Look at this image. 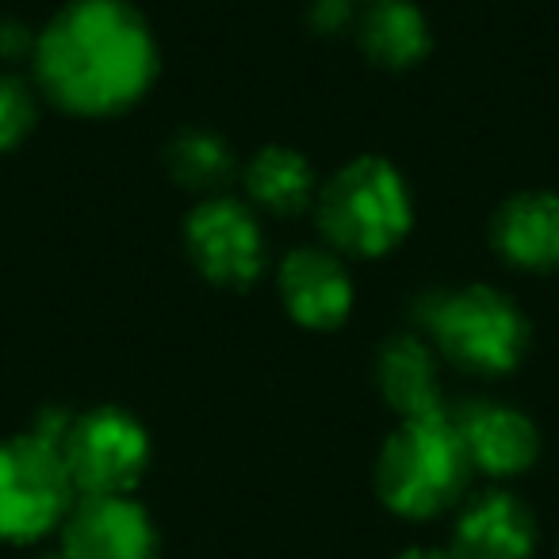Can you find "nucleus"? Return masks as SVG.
I'll list each match as a JSON object with an SVG mask.
<instances>
[{"label":"nucleus","instance_id":"f03ea898","mask_svg":"<svg viewBox=\"0 0 559 559\" xmlns=\"http://www.w3.org/2000/svg\"><path fill=\"white\" fill-rule=\"evenodd\" d=\"M467 475L472 460L464 452L456 421L441 406L433 414L403 418V426L388 437L376 464V490L391 513L426 521L464 495Z\"/></svg>","mask_w":559,"mask_h":559},{"label":"nucleus","instance_id":"0eeeda50","mask_svg":"<svg viewBox=\"0 0 559 559\" xmlns=\"http://www.w3.org/2000/svg\"><path fill=\"white\" fill-rule=\"evenodd\" d=\"M192 264L223 288H246L264 272V238L257 218L234 200H207L185 223Z\"/></svg>","mask_w":559,"mask_h":559},{"label":"nucleus","instance_id":"a211bd4d","mask_svg":"<svg viewBox=\"0 0 559 559\" xmlns=\"http://www.w3.org/2000/svg\"><path fill=\"white\" fill-rule=\"evenodd\" d=\"M27 55L35 58V35L20 20H0V62H20Z\"/></svg>","mask_w":559,"mask_h":559},{"label":"nucleus","instance_id":"f8f14e48","mask_svg":"<svg viewBox=\"0 0 559 559\" xmlns=\"http://www.w3.org/2000/svg\"><path fill=\"white\" fill-rule=\"evenodd\" d=\"M495 246L518 269H559V195L525 192L495 215Z\"/></svg>","mask_w":559,"mask_h":559},{"label":"nucleus","instance_id":"ddd939ff","mask_svg":"<svg viewBox=\"0 0 559 559\" xmlns=\"http://www.w3.org/2000/svg\"><path fill=\"white\" fill-rule=\"evenodd\" d=\"M376 383L403 418L441 411L433 357L418 337H395V342L383 345L380 360H376Z\"/></svg>","mask_w":559,"mask_h":559},{"label":"nucleus","instance_id":"7ed1b4c3","mask_svg":"<svg viewBox=\"0 0 559 559\" xmlns=\"http://www.w3.org/2000/svg\"><path fill=\"white\" fill-rule=\"evenodd\" d=\"M319 226L345 253L380 257L411 230V192L383 157H357L322 188Z\"/></svg>","mask_w":559,"mask_h":559},{"label":"nucleus","instance_id":"6e6552de","mask_svg":"<svg viewBox=\"0 0 559 559\" xmlns=\"http://www.w3.org/2000/svg\"><path fill=\"white\" fill-rule=\"evenodd\" d=\"M66 559H154L157 528L150 513L127 495L81 498L66 513Z\"/></svg>","mask_w":559,"mask_h":559},{"label":"nucleus","instance_id":"2eb2a0df","mask_svg":"<svg viewBox=\"0 0 559 559\" xmlns=\"http://www.w3.org/2000/svg\"><path fill=\"white\" fill-rule=\"evenodd\" d=\"M246 188L272 215H299L314 200V169L304 154L284 146H264L249 162Z\"/></svg>","mask_w":559,"mask_h":559},{"label":"nucleus","instance_id":"aec40b11","mask_svg":"<svg viewBox=\"0 0 559 559\" xmlns=\"http://www.w3.org/2000/svg\"><path fill=\"white\" fill-rule=\"evenodd\" d=\"M399 559H452L449 551H441V548H411V551H403Z\"/></svg>","mask_w":559,"mask_h":559},{"label":"nucleus","instance_id":"dca6fc26","mask_svg":"<svg viewBox=\"0 0 559 559\" xmlns=\"http://www.w3.org/2000/svg\"><path fill=\"white\" fill-rule=\"evenodd\" d=\"M165 169L177 185L192 192H211L226 185L234 173V154L218 134L211 131H180L165 150Z\"/></svg>","mask_w":559,"mask_h":559},{"label":"nucleus","instance_id":"412c9836","mask_svg":"<svg viewBox=\"0 0 559 559\" xmlns=\"http://www.w3.org/2000/svg\"><path fill=\"white\" fill-rule=\"evenodd\" d=\"M47 559H66V556H47Z\"/></svg>","mask_w":559,"mask_h":559},{"label":"nucleus","instance_id":"9d476101","mask_svg":"<svg viewBox=\"0 0 559 559\" xmlns=\"http://www.w3.org/2000/svg\"><path fill=\"white\" fill-rule=\"evenodd\" d=\"M452 421H456L472 467L487 475H518L533 467L536 452H540L536 426L510 406L467 403L460 414H452Z\"/></svg>","mask_w":559,"mask_h":559},{"label":"nucleus","instance_id":"423d86ee","mask_svg":"<svg viewBox=\"0 0 559 559\" xmlns=\"http://www.w3.org/2000/svg\"><path fill=\"white\" fill-rule=\"evenodd\" d=\"M58 452L66 460L73 490L85 498L127 495L150 464V437L127 411L100 406L70 421Z\"/></svg>","mask_w":559,"mask_h":559},{"label":"nucleus","instance_id":"39448f33","mask_svg":"<svg viewBox=\"0 0 559 559\" xmlns=\"http://www.w3.org/2000/svg\"><path fill=\"white\" fill-rule=\"evenodd\" d=\"M73 483L58 444L35 433L0 441V540L32 544L62 525Z\"/></svg>","mask_w":559,"mask_h":559},{"label":"nucleus","instance_id":"20e7f679","mask_svg":"<svg viewBox=\"0 0 559 559\" xmlns=\"http://www.w3.org/2000/svg\"><path fill=\"white\" fill-rule=\"evenodd\" d=\"M421 322L441 345V353L452 365L467 368L479 376H502L513 372L518 360L525 357L528 345V322L502 292L495 288H460L441 292L426 299Z\"/></svg>","mask_w":559,"mask_h":559},{"label":"nucleus","instance_id":"1a4fd4ad","mask_svg":"<svg viewBox=\"0 0 559 559\" xmlns=\"http://www.w3.org/2000/svg\"><path fill=\"white\" fill-rule=\"evenodd\" d=\"M280 296L288 314L307 330H334L349 319L353 284L342 261L322 249H296L280 264Z\"/></svg>","mask_w":559,"mask_h":559},{"label":"nucleus","instance_id":"4468645a","mask_svg":"<svg viewBox=\"0 0 559 559\" xmlns=\"http://www.w3.org/2000/svg\"><path fill=\"white\" fill-rule=\"evenodd\" d=\"M360 47L376 66L406 70L429 55V24L406 0H372L360 20Z\"/></svg>","mask_w":559,"mask_h":559},{"label":"nucleus","instance_id":"f3484780","mask_svg":"<svg viewBox=\"0 0 559 559\" xmlns=\"http://www.w3.org/2000/svg\"><path fill=\"white\" fill-rule=\"evenodd\" d=\"M35 119H39V111H35L32 88L20 78H0V154L20 146L32 134Z\"/></svg>","mask_w":559,"mask_h":559},{"label":"nucleus","instance_id":"6ab92c4d","mask_svg":"<svg viewBox=\"0 0 559 559\" xmlns=\"http://www.w3.org/2000/svg\"><path fill=\"white\" fill-rule=\"evenodd\" d=\"M311 24L319 32H342L353 24V0H314Z\"/></svg>","mask_w":559,"mask_h":559},{"label":"nucleus","instance_id":"9b49d317","mask_svg":"<svg viewBox=\"0 0 559 559\" xmlns=\"http://www.w3.org/2000/svg\"><path fill=\"white\" fill-rule=\"evenodd\" d=\"M536 544V521L513 495L490 490L475 498L456 521L452 559H528Z\"/></svg>","mask_w":559,"mask_h":559},{"label":"nucleus","instance_id":"f257e3e1","mask_svg":"<svg viewBox=\"0 0 559 559\" xmlns=\"http://www.w3.org/2000/svg\"><path fill=\"white\" fill-rule=\"evenodd\" d=\"M35 73L58 108L116 116L154 85L157 43L127 0H73L35 39Z\"/></svg>","mask_w":559,"mask_h":559}]
</instances>
